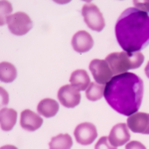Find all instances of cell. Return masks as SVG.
Listing matches in <instances>:
<instances>
[{
  "mask_svg": "<svg viewBox=\"0 0 149 149\" xmlns=\"http://www.w3.org/2000/svg\"><path fill=\"white\" fill-rule=\"evenodd\" d=\"M73 49L78 53L88 52L93 47V39L86 31H79L72 38Z\"/></svg>",
  "mask_w": 149,
  "mask_h": 149,
  "instance_id": "11",
  "label": "cell"
},
{
  "mask_svg": "<svg viewBox=\"0 0 149 149\" xmlns=\"http://www.w3.org/2000/svg\"><path fill=\"white\" fill-rule=\"evenodd\" d=\"M21 127L28 131H35L39 129L43 124V119L40 115L30 109H25L21 112L20 118Z\"/></svg>",
  "mask_w": 149,
  "mask_h": 149,
  "instance_id": "12",
  "label": "cell"
},
{
  "mask_svg": "<svg viewBox=\"0 0 149 149\" xmlns=\"http://www.w3.org/2000/svg\"><path fill=\"white\" fill-rule=\"evenodd\" d=\"M145 74H146V76H147V78L149 79V62L145 67Z\"/></svg>",
  "mask_w": 149,
  "mask_h": 149,
  "instance_id": "23",
  "label": "cell"
},
{
  "mask_svg": "<svg viewBox=\"0 0 149 149\" xmlns=\"http://www.w3.org/2000/svg\"><path fill=\"white\" fill-rule=\"evenodd\" d=\"M17 122V112L13 109L4 107L0 111V125L3 131H10Z\"/></svg>",
  "mask_w": 149,
  "mask_h": 149,
  "instance_id": "14",
  "label": "cell"
},
{
  "mask_svg": "<svg viewBox=\"0 0 149 149\" xmlns=\"http://www.w3.org/2000/svg\"><path fill=\"white\" fill-rule=\"evenodd\" d=\"M131 147H139V148H145V146H143L141 143H139V142H131V143H129V144H127V146H126V148H131Z\"/></svg>",
  "mask_w": 149,
  "mask_h": 149,
  "instance_id": "22",
  "label": "cell"
},
{
  "mask_svg": "<svg viewBox=\"0 0 149 149\" xmlns=\"http://www.w3.org/2000/svg\"><path fill=\"white\" fill-rule=\"evenodd\" d=\"M128 128V125L125 123H118L112 127L109 136V141L112 147L117 148L124 145L130 139Z\"/></svg>",
  "mask_w": 149,
  "mask_h": 149,
  "instance_id": "10",
  "label": "cell"
},
{
  "mask_svg": "<svg viewBox=\"0 0 149 149\" xmlns=\"http://www.w3.org/2000/svg\"><path fill=\"white\" fill-rule=\"evenodd\" d=\"M74 137L77 142L81 145H90L97 136V127L91 122H83L74 129Z\"/></svg>",
  "mask_w": 149,
  "mask_h": 149,
  "instance_id": "8",
  "label": "cell"
},
{
  "mask_svg": "<svg viewBox=\"0 0 149 149\" xmlns=\"http://www.w3.org/2000/svg\"><path fill=\"white\" fill-rule=\"evenodd\" d=\"M133 4L135 8L139 9V10L147 13L149 12V0H145V1H138V0H133Z\"/></svg>",
  "mask_w": 149,
  "mask_h": 149,
  "instance_id": "20",
  "label": "cell"
},
{
  "mask_svg": "<svg viewBox=\"0 0 149 149\" xmlns=\"http://www.w3.org/2000/svg\"><path fill=\"white\" fill-rule=\"evenodd\" d=\"M127 125L131 131L135 133L149 134V113L134 112L128 116Z\"/></svg>",
  "mask_w": 149,
  "mask_h": 149,
  "instance_id": "9",
  "label": "cell"
},
{
  "mask_svg": "<svg viewBox=\"0 0 149 149\" xmlns=\"http://www.w3.org/2000/svg\"><path fill=\"white\" fill-rule=\"evenodd\" d=\"M9 31L13 35L23 36L27 34L33 27V22L30 17L24 12H16L7 18Z\"/></svg>",
  "mask_w": 149,
  "mask_h": 149,
  "instance_id": "5",
  "label": "cell"
},
{
  "mask_svg": "<svg viewBox=\"0 0 149 149\" xmlns=\"http://www.w3.org/2000/svg\"><path fill=\"white\" fill-rule=\"evenodd\" d=\"M73 146V139L69 134H59L54 136L49 143L51 149H69Z\"/></svg>",
  "mask_w": 149,
  "mask_h": 149,
  "instance_id": "17",
  "label": "cell"
},
{
  "mask_svg": "<svg viewBox=\"0 0 149 149\" xmlns=\"http://www.w3.org/2000/svg\"><path fill=\"white\" fill-rule=\"evenodd\" d=\"M70 83L79 91H86L91 85V79L85 70H76L71 74Z\"/></svg>",
  "mask_w": 149,
  "mask_h": 149,
  "instance_id": "15",
  "label": "cell"
},
{
  "mask_svg": "<svg viewBox=\"0 0 149 149\" xmlns=\"http://www.w3.org/2000/svg\"><path fill=\"white\" fill-rule=\"evenodd\" d=\"M81 15L88 27L93 31L100 32L105 27V21L102 13L93 2H86L81 9Z\"/></svg>",
  "mask_w": 149,
  "mask_h": 149,
  "instance_id": "4",
  "label": "cell"
},
{
  "mask_svg": "<svg viewBox=\"0 0 149 149\" xmlns=\"http://www.w3.org/2000/svg\"><path fill=\"white\" fill-rule=\"evenodd\" d=\"M115 36L123 51H141L149 45V15L135 7L127 8L117 19Z\"/></svg>",
  "mask_w": 149,
  "mask_h": 149,
  "instance_id": "2",
  "label": "cell"
},
{
  "mask_svg": "<svg viewBox=\"0 0 149 149\" xmlns=\"http://www.w3.org/2000/svg\"><path fill=\"white\" fill-rule=\"evenodd\" d=\"M104 86L97 83H91L88 88L86 90V97L91 102H97L103 97L104 93Z\"/></svg>",
  "mask_w": 149,
  "mask_h": 149,
  "instance_id": "18",
  "label": "cell"
},
{
  "mask_svg": "<svg viewBox=\"0 0 149 149\" xmlns=\"http://www.w3.org/2000/svg\"><path fill=\"white\" fill-rule=\"evenodd\" d=\"M109 137H107V136H102V138L100 139V141L97 143V145H95V149H98V148H113L111 146V144L109 143Z\"/></svg>",
  "mask_w": 149,
  "mask_h": 149,
  "instance_id": "21",
  "label": "cell"
},
{
  "mask_svg": "<svg viewBox=\"0 0 149 149\" xmlns=\"http://www.w3.org/2000/svg\"><path fill=\"white\" fill-rule=\"evenodd\" d=\"M59 109L60 107L57 100H53V98H44L38 103L37 111L42 116L49 118V117L55 116L59 111Z\"/></svg>",
  "mask_w": 149,
  "mask_h": 149,
  "instance_id": "13",
  "label": "cell"
},
{
  "mask_svg": "<svg viewBox=\"0 0 149 149\" xmlns=\"http://www.w3.org/2000/svg\"><path fill=\"white\" fill-rule=\"evenodd\" d=\"M90 71L92 73L95 83L104 85L111 80L112 73L111 69L107 61L100 59H93L90 64Z\"/></svg>",
  "mask_w": 149,
  "mask_h": 149,
  "instance_id": "6",
  "label": "cell"
},
{
  "mask_svg": "<svg viewBox=\"0 0 149 149\" xmlns=\"http://www.w3.org/2000/svg\"><path fill=\"white\" fill-rule=\"evenodd\" d=\"M17 78V70L14 65L8 62H2L0 64V80L3 83H12Z\"/></svg>",
  "mask_w": 149,
  "mask_h": 149,
  "instance_id": "16",
  "label": "cell"
},
{
  "mask_svg": "<svg viewBox=\"0 0 149 149\" xmlns=\"http://www.w3.org/2000/svg\"><path fill=\"white\" fill-rule=\"evenodd\" d=\"M1 19H0V24L4 25L7 23V18L10 16L12 12V5L8 1H1Z\"/></svg>",
  "mask_w": 149,
  "mask_h": 149,
  "instance_id": "19",
  "label": "cell"
},
{
  "mask_svg": "<svg viewBox=\"0 0 149 149\" xmlns=\"http://www.w3.org/2000/svg\"><path fill=\"white\" fill-rule=\"evenodd\" d=\"M143 81L132 73L112 77L104 88V98L115 111L122 115L137 112L142 102Z\"/></svg>",
  "mask_w": 149,
  "mask_h": 149,
  "instance_id": "1",
  "label": "cell"
},
{
  "mask_svg": "<svg viewBox=\"0 0 149 149\" xmlns=\"http://www.w3.org/2000/svg\"><path fill=\"white\" fill-rule=\"evenodd\" d=\"M58 98L62 105L67 109H73L81 102V93L72 85H65L58 92Z\"/></svg>",
  "mask_w": 149,
  "mask_h": 149,
  "instance_id": "7",
  "label": "cell"
},
{
  "mask_svg": "<svg viewBox=\"0 0 149 149\" xmlns=\"http://www.w3.org/2000/svg\"><path fill=\"white\" fill-rule=\"evenodd\" d=\"M113 74L127 73V71L138 69L144 61L141 52H114L105 58Z\"/></svg>",
  "mask_w": 149,
  "mask_h": 149,
  "instance_id": "3",
  "label": "cell"
}]
</instances>
